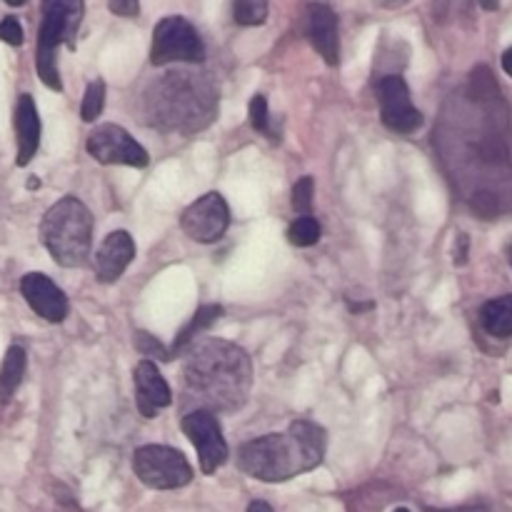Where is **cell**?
<instances>
[{
	"mask_svg": "<svg viewBox=\"0 0 512 512\" xmlns=\"http://www.w3.org/2000/svg\"><path fill=\"white\" fill-rule=\"evenodd\" d=\"M505 253H508V260H510V268H512V243L505 248Z\"/></svg>",
	"mask_w": 512,
	"mask_h": 512,
	"instance_id": "cell-38",
	"label": "cell"
},
{
	"mask_svg": "<svg viewBox=\"0 0 512 512\" xmlns=\"http://www.w3.org/2000/svg\"><path fill=\"white\" fill-rule=\"evenodd\" d=\"M135 348L140 350V355H143L145 360L155 358V360H163V363L173 360L170 348H165L158 338H153L150 333H143V330H138V333H135Z\"/></svg>",
	"mask_w": 512,
	"mask_h": 512,
	"instance_id": "cell-23",
	"label": "cell"
},
{
	"mask_svg": "<svg viewBox=\"0 0 512 512\" xmlns=\"http://www.w3.org/2000/svg\"><path fill=\"white\" fill-rule=\"evenodd\" d=\"M348 308H350V313H363V310L375 308V303H365V305H360V303H348Z\"/></svg>",
	"mask_w": 512,
	"mask_h": 512,
	"instance_id": "cell-32",
	"label": "cell"
},
{
	"mask_svg": "<svg viewBox=\"0 0 512 512\" xmlns=\"http://www.w3.org/2000/svg\"><path fill=\"white\" fill-rule=\"evenodd\" d=\"M38 185H40V180H38V178L28 180V188H30V190H33V188H38Z\"/></svg>",
	"mask_w": 512,
	"mask_h": 512,
	"instance_id": "cell-36",
	"label": "cell"
},
{
	"mask_svg": "<svg viewBox=\"0 0 512 512\" xmlns=\"http://www.w3.org/2000/svg\"><path fill=\"white\" fill-rule=\"evenodd\" d=\"M103 105H105V83L98 78L85 88L83 105H80V118H83L85 123H93V120L100 118V113H103Z\"/></svg>",
	"mask_w": 512,
	"mask_h": 512,
	"instance_id": "cell-21",
	"label": "cell"
},
{
	"mask_svg": "<svg viewBox=\"0 0 512 512\" xmlns=\"http://www.w3.org/2000/svg\"><path fill=\"white\" fill-rule=\"evenodd\" d=\"M393 512H410V510L408 508H395Z\"/></svg>",
	"mask_w": 512,
	"mask_h": 512,
	"instance_id": "cell-39",
	"label": "cell"
},
{
	"mask_svg": "<svg viewBox=\"0 0 512 512\" xmlns=\"http://www.w3.org/2000/svg\"><path fill=\"white\" fill-rule=\"evenodd\" d=\"M23 25L18 23L15 18H3L0 20V40H5L8 45H23Z\"/></svg>",
	"mask_w": 512,
	"mask_h": 512,
	"instance_id": "cell-27",
	"label": "cell"
},
{
	"mask_svg": "<svg viewBox=\"0 0 512 512\" xmlns=\"http://www.w3.org/2000/svg\"><path fill=\"white\" fill-rule=\"evenodd\" d=\"M135 478L153 490H178L193 480V468L180 450L168 445H143L133 453Z\"/></svg>",
	"mask_w": 512,
	"mask_h": 512,
	"instance_id": "cell-4",
	"label": "cell"
},
{
	"mask_svg": "<svg viewBox=\"0 0 512 512\" xmlns=\"http://www.w3.org/2000/svg\"><path fill=\"white\" fill-rule=\"evenodd\" d=\"M180 428H183V433L188 435V440L198 450L200 470L205 475H213L215 470H220L228 463L230 450L215 413H210V410H190L183 418V423H180Z\"/></svg>",
	"mask_w": 512,
	"mask_h": 512,
	"instance_id": "cell-7",
	"label": "cell"
},
{
	"mask_svg": "<svg viewBox=\"0 0 512 512\" xmlns=\"http://www.w3.org/2000/svg\"><path fill=\"white\" fill-rule=\"evenodd\" d=\"M500 63H503V70H505V73H508L510 78H512V45H510L508 50H505V53H503V60H500Z\"/></svg>",
	"mask_w": 512,
	"mask_h": 512,
	"instance_id": "cell-31",
	"label": "cell"
},
{
	"mask_svg": "<svg viewBox=\"0 0 512 512\" xmlns=\"http://www.w3.org/2000/svg\"><path fill=\"white\" fill-rule=\"evenodd\" d=\"M470 208H473L480 218L490 220L503 210V203H500L498 193H493V190H475L473 198H470Z\"/></svg>",
	"mask_w": 512,
	"mask_h": 512,
	"instance_id": "cell-24",
	"label": "cell"
},
{
	"mask_svg": "<svg viewBox=\"0 0 512 512\" xmlns=\"http://www.w3.org/2000/svg\"><path fill=\"white\" fill-rule=\"evenodd\" d=\"M478 3L483 10H498L500 8V0H478Z\"/></svg>",
	"mask_w": 512,
	"mask_h": 512,
	"instance_id": "cell-33",
	"label": "cell"
},
{
	"mask_svg": "<svg viewBox=\"0 0 512 512\" xmlns=\"http://www.w3.org/2000/svg\"><path fill=\"white\" fill-rule=\"evenodd\" d=\"M65 10V45L75 50V38H78L80 23H83L85 0H63Z\"/></svg>",
	"mask_w": 512,
	"mask_h": 512,
	"instance_id": "cell-22",
	"label": "cell"
},
{
	"mask_svg": "<svg viewBox=\"0 0 512 512\" xmlns=\"http://www.w3.org/2000/svg\"><path fill=\"white\" fill-rule=\"evenodd\" d=\"M90 158L98 160L100 165H130V168H145L148 165V150L133 138L125 128L115 123L98 125L88 135Z\"/></svg>",
	"mask_w": 512,
	"mask_h": 512,
	"instance_id": "cell-6",
	"label": "cell"
},
{
	"mask_svg": "<svg viewBox=\"0 0 512 512\" xmlns=\"http://www.w3.org/2000/svg\"><path fill=\"white\" fill-rule=\"evenodd\" d=\"M20 293L38 318L48 323H63L68 318V298L63 290L43 273H28L20 280Z\"/></svg>",
	"mask_w": 512,
	"mask_h": 512,
	"instance_id": "cell-11",
	"label": "cell"
},
{
	"mask_svg": "<svg viewBox=\"0 0 512 512\" xmlns=\"http://www.w3.org/2000/svg\"><path fill=\"white\" fill-rule=\"evenodd\" d=\"M65 43V10L63 0H43V23L38 30V75L50 90H63V80L58 73V45Z\"/></svg>",
	"mask_w": 512,
	"mask_h": 512,
	"instance_id": "cell-9",
	"label": "cell"
},
{
	"mask_svg": "<svg viewBox=\"0 0 512 512\" xmlns=\"http://www.w3.org/2000/svg\"><path fill=\"white\" fill-rule=\"evenodd\" d=\"M108 10L120 18H135L140 13V0H108Z\"/></svg>",
	"mask_w": 512,
	"mask_h": 512,
	"instance_id": "cell-28",
	"label": "cell"
},
{
	"mask_svg": "<svg viewBox=\"0 0 512 512\" xmlns=\"http://www.w3.org/2000/svg\"><path fill=\"white\" fill-rule=\"evenodd\" d=\"M305 33H308L310 45L320 53V58L328 65L340 63V33H338V15L330 5L310 3L308 15H305Z\"/></svg>",
	"mask_w": 512,
	"mask_h": 512,
	"instance_id": "cell-13",
	"label": "cell"
},
{
	"mask_svg": "<svg viewBox=\"0 0 512 512\" xmlns=\"http://www.w3.org/2000/svg\"><path fill=\"white\" fill-rule=\"evenodd\" d=\"M320 235H323V228L313 215H300L288 228V240L295 248H310V245L318 243Z\"/></svg>",
	"mask_w": 512,
	"mask_h": 512,
	"instance_id": "cell-19",
	"label": "cell"
},
{
	"mask_svg": "<svg viewBox=\"0 0 512 512\" xmlns=\"http://www.w3.org/2000/svg\"><path fill=\"white\" fill-rule=\"evenodd\" d=\"M40 238L55 263L63 268H78L85 263L93 245V215L83 200L65 195L43 215Z\"/></svg>",
	"mask_w": 512,
	"mask_h": 512,
	"instance_id": "cell-3",
	"label": "cell"
},
{
	"mask_svg": "<svg viewBox=\"0 0 512 512\" xmlns=\"http://www.w3.org/2000/svg\"><path fill=\"white\" fill-rule=\"evenodd\" d=\"M480 325L493 338H510L512 335V295L488 300L480 308Z\"/></svg>",
	"mask_w": 512,
	"mask_h": 512,
	"instance_id": "cell-16",
	"label": "cell"
},
{
	"mask_svg": "<svg viewBox=\"0 0 512 512\" xmlns=\"http://www.w3.org/2000/svg\"><path fill=\"white\" fill-rule=\"evenodd\" d=\"M205 43L198 30L180 15H168L160 20L153 30V43H150V63H203Z\"/></svg>",
	"mask_w": 512,
	"mask_h": 512,
	"instance_id": "cell-5",
	"label": "cell"
},
{
	"mask_svg": "<svg viewBox=\"0 0 512 512\" xmlns=\"http://www.w3.org/2000/svg\"><path fill=\"white\" fill-rule=\"evenodd\" d=\"M233 20L238 25H263L268 20V0H233Z\"/></svg>",
	"mask_w": 512,
	"mask_h": 512,
	"instance_id": "cell-20",
	"label": "cell"
},
{
	"mask_svg": "<svg viewBox=\"0 0 512 512\" xmlns=\"http://www.w3.org/2000/svg\"><path fill=\"white\" fill-rule=\"evenodd\" d=\"M328 435L313 420H295L285 433L263 435L240 445L238 468L260 483H285L310 473L325 458Z\"/></svg>",
	"mask_w": 512,
	"mask_h": 512,
	"instance_id": "cell-2",
	"label": "cell"
},
{
	"mask_svg": "<svg viewBox=\"0 0 512 512\" xmlns=\"http://www.w3.org/2000/svg\"><path fill=\"white\" fill-rule=\"evenodd\" d=\"M445 512H488L485 508H460V510H445Z\"/></svg>",
	"mask_w": 512,
	"mask_h": 512,
	"instance_id": "cell-35",
	"label": "cell"
},
{
	"mask_svg": "<svg viewBox=\"0 0 512 512\" xmlns=\"http://www.w3.org/2000/svg\"><path fill=\"white\" fill-rule=\"evenodd\" d=\"M220 318H223V308H220V305H203V308H198V313L188 320V325H185L178 333V338H175L170 355L175 358L178 353L188 350V345H193L195 338H200V335H203L210 325L218 323Z\"/></svg>",
	"mask_w": 512,
	"mask_h": 512,
	"instance_id": "cell-18",
	"label": "cell"
},
{
	"mask_svg": "<svg viewBox=\"0 0 512 512\" xmlns=\"http://www.w3.org/2000/svg\"><path fill=\"white\" fill-rule=\"evenodd\" d=\"M248 118H250V125H253V130H258V133H268L270 113H268V100H265V95H253L248 108Z\"/></svg>",
	"mask_w": 512,
	"mask_h": 512,
	"instance_id": "cell-26",
	"label": "cell"
},
{
	"mask_svg": "<svg viewBox=\"0 0 512 512\" xmlns=\"http://www.w3.org/2000/svg\"><path fill=\"white\" fill-rule=\"evenodd\" d=\"M135 258V240L128 230H113L95 253V275L100 283H115Z\"/></svg>",
	"mask_w": 512,
	"mask_h": 512,
	"instance_id": "cell-14",
	"label": "cell"
},
{
	"mask_svg": "<svg viewBox=\"0 0 512 512\" xmlns=\"http://www.w3.org/2000/svg\"><path fill=\"white\" fill-rule=\"evenodd\" d=\"M183 383L188 400L200 405L195 410H235L248 398L253 368L243 348L208 338L188 353Z\"/></svg>",
	"mask_w": 512,
	"mask_h": 512,
	"instance_id": "cell-1",
	"label": "cell"
},
{
	"mask_svg": "<svg viewBox=\"0 0 512 512\" xmlns=\"http://www.w3.org/2000/svg\"><path fill=\"white\" fill-rule=\"evenodd\" d=\"M15 135H18V165L25 168L35 158L40 148V115L35 108V100L23 93L15 105Z\"/></svg>",
	"mask_w": 512,
	"mask_h": 512,
	"instance_id": "cell-15",
	"label": "cell"
},
{
	"mask_svg": "<svg viewBox=\"0 0 512 512\" xmlns=\"http://www.w3.org/2000/svg\"><path fill=\"white\" fill-rule=\"evenodd\" d=\"M135 380V405L143 418H155L163 408L173 403V390L160 375L158 365L153 360H140L133 370Z\"/></svg>",
	"mask_w": 512,
	"mask_h": 512,
	"instance_id": "cell-12",
	"label": "cell"
},
{
	"mask_svg": "<svg viewBox=\"0 0 512 512\" xmlns=\"http://www.w3.org/2000/svg\"><path fill=\"white\" fill-rule=\"evenodd\" d=\"M468 250H470V238L465 233H460L458 238H455L453 263L455 265H465V263H468Z\"/></svg>",
	"mask_w": 512,
	"mask_h": 512,
	"instance_id": "cell-29",
	"label": "cell"
},
{
	"mask_svg": "<svg viewBox=\"0 0 512 512\" xmlns=\"http://www.w3.org/2000/svg\"><path fill=\"white\" fill-rule=\"evenodd\" d=\"M405 3H410V0H383L385 8H390V10H393V8H403Z\"/></svg>",
	"mask_w": 512,
	"mask_h": 512,
	"instance_id": "cell-34",
	"label": "cell"
},
{
	"mask_svg": "<svg viewBox=\"0 0 512 512\" xmlns=\"http://www.w3.org/2000/svg\"><path fill=\"white\" fill-rule=\"evenodd\" d=\"M230 225V208L220 193H205L180 215V228L195 243H215Z\"/></svg>",
	"mask_w": 512,
	"mask_h": 512,
	"instance_id": "cell-10",
	"label": "cell"
},
{
	"mask_svg": "<svg viewBox=\"0 0 512 512\" xmlns=\"http://www.w3.org/2000/svg\"><path fill=\"white\" fill-rule=\"evenodd\" d=\"M380 118L385 128L400 135H413L423 125V113L410 100V88L398 73L385 75L378 80Z\"/></svg>",
	"mask_w": 512,
	"mask_h": 512,
	"instance_id": "cell-8",
	"label": "cell"
},
{
	"mask_svg": "<svg viewBox=\"0 0 512 512\" xmlns=\"http://www.w3.org/2000/svg\"><path fill=\"white\" fill-rule=\"evenodd\" d=\"M248 512H275L273 508H270L265 500H253V503L248 505Z\"/></svg>",
	"mask_w": 512,
	"mask_h": 512,
	"instance_id": "cell-30",
	"label": "cell"
},
{
	"mask_svg": "<svg viewBox=\"0 0 512 512\" xmlns=\"http://www.w3.org/2000/svg\"><path fill=\"white\" fill-rule=\"evenodd\" d=\"M313 195H315V183L310 175H303L298 183L293 185V210L300 215H310L313 208Z\"/></svg>",
	"mask_w": 512,
	"mask_h": 512,
	"instance_id": "cell-25",
	"label": "cell"
},
{
	"mask_svg": "<svg viewBox=\"0 0 512 512\" xmlns=\"http://www.w3.org/2000/svg\"><path fill=\"white\" fill-rule=\"evenodd\" d=\"M25 368H28V355L20 345H13L5 353L3 365H0V405L8 403L15 395V390L20 388L25 378Z\"/></svg>",
	"mask_w": 512,
	"mask_h": 512,
	"instance_id": "cell-17",
	"label": "cell"
},
{
	"mask_svg": "<svg viewBox=\"0 0 512 512\" xmlns=\"http://www.w3.org/2000/svg\"><path fill=\"white\" fill-rule=\"evenodd\" d=\"M5 3H8V5H13V8H18V5H23L25 0H5Z\"/></svg>",
	"mask_w": 512,
	"mask_h": 512,
	"instance_id": "cell-37",
	"label": "cell"
}]
</instances>
